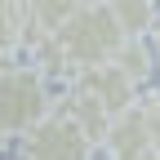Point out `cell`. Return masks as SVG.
<instances>
[{"instance_id":"cell-1","label":"cell","mask_w":160,"mask_h":160,"mask_svg":"<svg viewBox=\"0 0 160 160\" xmlns=\"http://www.w3.org/2000/svg\"><path fill=\"white\" fill-rule=\"evenodd\" d=\"M58 49H62L71 71H89V67H111L120 53H125L129 36L120 31L111 5H80L76 18L53 36Z\"/></svg>"},{"instance_id":"cell-2","label":"cell","mask_w":160,"mask_h":160,"mask_svg":"<svg viewBox=\"0 0 160 160\" xmlns=\"http://www.w3.org/2000/svg\"><path fill=\"white\" fill-rule=\"evenodd\" d=\"M53 107H49V85H45V71L31 67V62H9L5 76H0V129H5L13 142L49 120Z\"/></svg>"},{"instance_id":"cell-3","label":"cell","mask_w":160,"mask_h":160,"mask_svg":"<svg viewBox=\"0 0 160 160\" xmlns=\"http://www.w3.org/2000/svg\"><path fill=\"white\" fill-rule=\"evenodd\" d=\"M89 156L93 138L71 111H53L18 142V160H89Z\"/></svg>"},{"instance_id":"cell-4","label":"cell","mask_w":160,"mask_h":160,"mask_svg":"<svg viewBox=\"0 0 160 160\" xmlns=\"http://www.w3.org/2000/svg\"><path fill=\"white\" fill-rule=\"evenodd\" d=\"M102 147H107V160H147V156L156 151V142H151V120H147V107L138 102L129 116H120L116 125L107 129Z\"/></svg>"},{"instance_id":"cell-5","label":"cell","mask_w":160,"mask_h":160,"mask_svg":"<svg viewBox=\"0 0 160 160\" xmlns=\"http://www.w3.org/2000/svg\"><path fill=\"white\" fill-rule=\"evenodd\" d=\"M111 13H116L120 31H125L129 40H142L147 31L156 36V27H160V13H156V5H147V0H111Z\"/></svg>"},{"instance_id":"cell-6","label":"cell","mask_w":160,"mask_h":160,"mask_svg":"<svg viewBox=\"0 0 160 160\" xmlns=\"http://www.w3.org/2000/svg\"><path fill=\"white\" fill-rule=\"evenodd\" d=\"M116 67H125V71L138 80V85H142V80L151 76V49L142 45V40H129V45H125V53L116 58Z\"/></svg>"},{"instance_id":"cell-7","label":"cell","mask_w":160,"mask_h":160,"mask_svg":"<svg viewBox=\"0 0 160 160\" xmlns=\"http://www.w3.org/2000/svg\"><path fill=\"white\" fill-rule=\"evenodd\" d=\"M147 120H151V142H156V151H160V93L156 98H147Z\"/></svg>"},{"instance_id":"cell-8","label":"cell","mask_w":160,"mask_h":160,"mask_svg":"<svg viewBox=\"0 0 160 160\" xmlns=\"http://www.w3.org/2000/svg\"><path fill=\"white\" fill-rule=\"evenodd\" d=\"M156 53H160V27H156Z\"/></svg>"},{"instance_id":"cell-9","label":"cell","mask_w":160,"mask_h":160,"mask_svg":"<svg viewBox=\"0 0 160 160\" xmlns=\"http://www.w3.org/2000/svg\"><path fill=\"white\" fill-rule=\"evenodd\" d=\"M147 160H160V151H151V156H147Z\"/></svg>"}]
</instances>
